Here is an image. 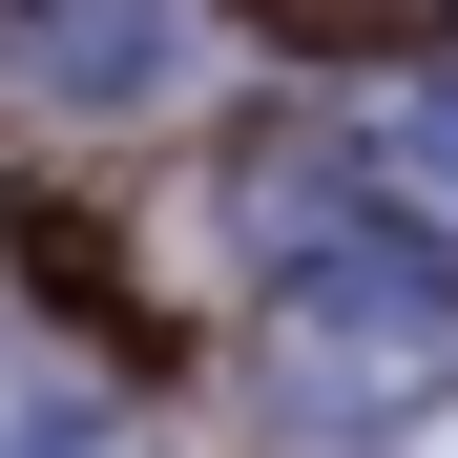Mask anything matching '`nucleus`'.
Masks as SVG:
<instances>
[{
    "instance_id": "20e7f679",
    "label": "nucleus",
    "mask_w": 458,
    "mask_h": 458,
    "mask_svg": "<svg viewBox=\"0 0 458 458\" xmlns=\"http://www.w3.org/2000/svg\"><path fill=\"white\" fill-rule=\"evenodd\" d=\"M0 458H146V437H125L105 375H21V396H0Z\"/></svg>"
},
{
    "instance_id": "f03ea898",
    "label": "nucleus",
    "mask_w": 458,
    "mask_h": 458,
    "mask_svg": "<svg viewBox=\"0 0 458 458\" xmlns=\"http://www.w3.org/2000/svg\"><path fill=\"white\" fill-rule=\"evenodd\" d=\"M0 63L42 105H167L188 84V0H0Z\"/></svg>"
},
{
    "instance_id": "7ed1b4c3",
    "label": "nucleus",
    "mask_w": 458,
    "mask_h": 458,
    "mask_svg": "<svg viewBox=\"0 0 458 458\" xmlns=\"http://www.w3.org/2000/svg\"><path fill=\"white\" fill-rule=\"evenodd\" d=\"M354 167L396 188V229H417V250H437V229H458V84H396V105L354 125Z\"/></svg>"
},
{
    "instance_id": "f257e3e1",
    "label": "nucleus",
    "mask_w": 458,
    "mask_h": 458,
    "mask_svg": "<svg viewBox=\"0 0 458 458\" xmlns=\"http://www.w3.org/2000/svg\"><path fill=\"white\" fill-rule=\"evenodd\" d=\"M271 396L292 417H375V437L417 396H458V271L417 229H334V250L271 292Z\"/></svg>"
},
{
    "instance_id": "39448f33",
    "label": "nucleus",
    "mask_w": 458,
    "mask_h": 458,
    "mask_svg": "<svg viewBox=\"0 0 458 458\" xmlns=\"http://www.w3.org/2000/svg\"><path fill=\"white\" fill-rule=\"evenodd\" d=\"M375 458H458V396H417V417H396V437H375Z\"/></svg>"
}]
</instances>
